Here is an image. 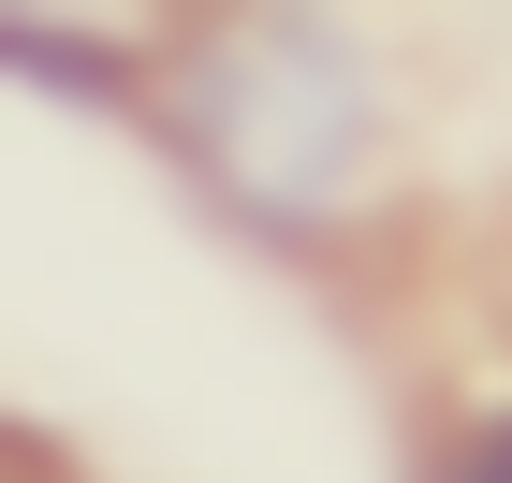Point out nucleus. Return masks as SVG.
Here are the masks:
<instances>
[{
	"label": "nucleus",
	"mask_w": 512,
	"mask_h": 483,
	"mask_svg": "<svg viewBox=\"0 0 512 483\" xmlns=\"http://www.w3.org/2000/svg\"><path fill=\"white\" fill-rule=\"evenodd\" d=\"M191 147L264 235H308L322 205H352V176H366V59H352V30H322V15L205 30Z\"/></svg>",
	"instance_id": "f257e3e1"
},
{
	"label": "nucleus",
	"mask_w": 512,
	"mask_h": 483,
	"mask_svg": "<svg viewBox=\"0 0 512 483\" xmlns=\"http://www.w3.org/2000/svg\"><path fill=\"white\" fill-rule=\"evenodd\" d=\"M425 483H512V410H483V425H454Z\"/></svg>",
	"instance_id": "f03ea898"
}]
</instances>
